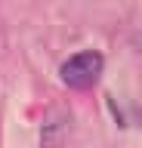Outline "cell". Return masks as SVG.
I'll return each mask as SVG.
<instances>
[{
  "instance_id": "cell-1",
  "label": "cell",
  "mask_w": 142,
  "mask_h": 148,
  "mask_svg": "<svg viewBox=\"0 0 142 148\" xmlns=\"http://www.w3.org/2000/svg\"><path fill=\"white\" fill-rule=\"evenodd\" d=\"M102 65L105 59L93 49H84V53H74L71 59L62 62L59 74H62V80L68 86H74V90H86V86H93L99 80V74H102Z\"/></svg>"
}]
</instances>
